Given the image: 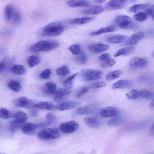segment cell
<instances>
[{
    "instance_id": "cell-1",
    "label": "cell",
    "mask_w": 154,
    "mask_h": 154,
    "mask_svg": "<svg viewBox=\"0 0 154 154\" xmlns=\"http://www.w3.org/2000/svg\"><path fill=\"white\" fill-rule=\"evenodd\" d=\"M59 45V43L56 41L41 40L31 46L30 49L33 51H48L57 48Z\"/></svg>"
},
{
    "instance_id": "cell-2",
    "label": "cell",
    "mask_w": 154,
    "mask_h": 154,
    "mask_svg": "<svg viewBox=\"0 0 154 154\" xmlns=\"http://www.w3.org/2000/svg\"><path fill=\"white\" fill-rule=\"evenodd\" d=\"M64 28L60 22L51 23L43 28V34L50 36H57L61 35L64 31Z\"/></svg>"
},
{
    "instance_id": "cell-3",
    "label": "cell",
    "mask_w": 154,
    "mask_h": 154,
    "mask_svg": "<svg viewBox=\"0 0 154 154\" xmlns=\"http://www.w3.org/2000/svg\"><path fill=\"white\" fill-rule=\"evenodd\" d=\"M38 137L41 139L45 140L54 139L61 137L59 129L56 128H51L42 130L38 132Z\"/></svg>"
},
{
    "instance_id": "cell-4",
    "label": "cell",
    "mask_w": 154,
    "mask_h": 154,
    "mask_svg": "<svg viewBox=\"0 0 154 154\" xmlns=\"http://www.w3.org/2000/svg\"><path fill=\"white\" fill-rule=\"evenodd\" d=\"M103 73L101 70L96 69H88L83 71L82 76L83 79L87 81H91L101 79Z\"/></svg>"
},
{
    "instance_id": "cell-5",
    "label": "cell",
    "mask_w": 154,
    "mask_h": 154,
    "mask_svg": "<svg viewBox=\"0 0 154 154\" xmlns=\"http://www.w3.org/2000/svg\"><path fill=\"white\" fill-rule=\"evenodd\" d=\"M79 125L75 121H70L61 123L59 128L60 130L65 134L72 133L79 128Z\"/></svg>"
},
{
    "instance_id": "cell-6",
    "label": "cell",
    "mask_w": 154,
    "mask_h": 154,
    "mask_svg": "<svg viewBox=\"0 0 154 154\" xmlns=\"http://www.w3.org/2000/svg\"><path fill=\"white\" fill-rule=\"evenodd\" d=\"M116 22L117 24L122 28L128 29L132 26V19L127 16L123 15L118 17Z\"/></svg>"
},
{
    "instance_id": "cell-7",
    "label": "cell",
    "mask_w": 154,
    "mask_h": 154,
    "mask_svg": "<svg viewBox=\"0 0 154 154\" xmlns=\"http://www.w3.org/2000/svg\"><path fill=\"white\" fill-rule=\"evenodd\" d=\"M148 64L147 60L143 58L135 57L130 59L128 62L129 65L138 67H143L146 66Z\"/></svg>"
},
{
    "instance_id": "cell-8",
    "label": "cell",
    "mask_w": 154,
    "mask_h": 154,
    "mask_svg": "<svg viewBox=\"0 0 154 154\" xmlns=\"http://www.w3.org/2000/svg\"><path fill=\"white\" fill-rule=\"evenodd\" d=\"M126 2L124 0H111L106 4L105 7L108 10L121 9Z\"/></svg>"
},
{
    "instance_id": "cell-9",
    "label": "cell",
    "mask_w": 154,
    "mask_h": 154,
    "mask_svg": "<svg viewBox=\"0 0 154 154\" xmlns=\"http://www.w3.org/2000/svg\"><path fill=\"white\" fill-rule=\"evenodd\" d=\"M119 110L116 108L108 106L103 109L100 112V116L104 117H110L118 115Z\"/></svg>"
},
{
    "instance_id": "cell-10",
    "label": "cell",
    "mask_w": 154,
    "mask_h": 154,
    "mask_svg": "<svg viewBox=\"0 0 154 154\" xmlns=\"http://www.w3.org/2000/svg\"><path fill=\"white\" fill-rule=\"evenodd\" d=\"M144 33L139 32L131 35L127 39L125 43L127 45H133L137 44L144 37Z\"/></svg>"
},
{
    "instance_id": "cell-11",
    "label": "cell",
    "mask_w": 154,
    "mask_h": 154,
    "mask_svg": "<svg viewBox=\"0 0 154 154\" xmlns=\"http://www.w3.org/2000/svg\"><path fill=\"white\" fill-rule=\"evenodd\" d=\"M79 103L75 101H68L63 102L55 106L56 109L63 111L74 108L79 105Z\"/></svg>"
},
{
    "instance_id": "cell-12",
    "label": "cell",
    "mask_w": 154,
    "mask_h": 154,
    "mask_svg": "<svg viewBox=\"0 0 154 154\" xmlns=\"http://www.w3.org/2000/svg\"><path fill=\"white\" fill-rule=\"evenodd\" d=\"M88 48L92 51L100 53L108 50L109 49V46L106 44L97 43L90 45Z\"/></svg>"
},
{
    "instance_id": "cell-13",
    "label": "cell",
    "mask_w": 154,
    "mask_h": 154,
    "mask_svg": "<svg viewBox=\"0 0 154 154\" xmlns=\"http://www.w3.org/2000/svg\"><path fill=\"white\" fill-rule=\"evenodd\" d=\"M67 5L71 8L85 7L89 6L90 3L86 0H69L67 2Z\"/></svg>"
},
{
    "instance_id": "cell-14",
    "label": "cell",
    "mask_w": 154,
    "mask_h": 154,
    "mask_svg": "<svg viewBox=\"0 0 154 154\" xmlns=\"http://www.w3.org/2000/svg\"><path fill=\"white\" fill-rule=\"evenodd\" d=\"M105 10L103 7L100 5H95L87 9L83 10L82 13L85 14H97L101 13Z\"/></svg>"
},
{
    "instance_id": "cell-15",
    "label": "cell",
    "mask_w": 154,
    "mask_h": 154,
    "mask_svg": "<svg viewBox=\"0 0 154 154\" xmlns=\"http://www.w3.org/2000/svg\"><path fill=\"white\" fill-rule=\"evenodd\" d=\"M126 36L118 34L109 36L106 39V41L110 43L116 44L124 42L127 40Z\"/></svg>"
},
{
    "instance_id": "cell-16",
    "label": "cell",
    "mask_w": 154,
    "mask_h": 154,
    "mask_svg": "<svg viewBox=\"0 0 154 154\" xmlns=\"http://www.w3.org/2000/svg\"><path fill=\"white\" fill-rule=\"evenodd\" d=\"M17 106L25 108H29L32 106V102L28 98L24 97H22L18 99L15 102Z\"/></svg>"
},
{
    "instance_id": "cell-17",
    "label": "cell",
    "mask_w": 154,
    "mask_h": 154,
    "mask_svg": "<svg viewBox=\"0 0 154 154\" xmlns=\"http://www.w3.org/2000/svg\"><path fill=\"white\" fill-rule=\"evenodd\" d=\"M15 10L11 5L8 4L6 5L5 9L4 15L7 21L11 22Z\"/></svg>"
},
{
    "instance_id": "cell-18",
    "label": "cell",
    "mask_w": 154,
    "mask_h": 154,
    "mask_svg": "<svg viewBox=\"0 0 154 154\" xmlns=\"http://www.w3.org/2000/svg\"><path fill=\"white\" fill-rule=\"evenodd\" d=\"M94 17H85L74 19L70 21L72 24L82 25L89 23L93 20Z\"/></svg>"
},
{
    "instance_id": "cell-19",
    "label": "cell",
    "mask_w": 154,
    "mask_h": 154,
    "mask_svg": "<svg viewBox=\"0 0 154 154\" xmlns=\"http://www.w3.org/2000/svg\"><path fill=\"white\" fill-rule=\"evenodd\" d=\"M131 84L129 81L125 79H121L112 85L113 89L126 88L131 87Z\"/></svg>"
},
{
    "instance_id": "cell-20",
    "label": "cell",
    "mask_w": 154,
    "mask_h": 154,
    "mask_svg": "<svg viewBox=\"0 0 154 154\" xmlns=\"http://www.w3.org/2000/svg\"><path fill=\"white\" fill-rule=\"evenodd\" d=\"M20 128L24 133L29 134L36 130L37 128V126L35 124L32 123H22Z\"/></svg>"
},
{
    "instance_id": "cell-21",
    "label": "cell",
    "mask_w": 154,
    "mask_h": 154,
    "mask_svg": "<svg viewBox=\"0 0 154 154\" xmlns=\"http://www.w3.org/2000/svg\"><path fill=\"white\" fill-rule=\"evenodd\" d=\"M84 121L88 126L92 128L98 127L100 124L97 119L92 117L85 118L84 119Z\"/></svg>"
},
{
    "instance_id": "cell-22",
    "label": "cell",
    "mask_w": 154,
    "mask_h": 154,
    "mask_svg": "<svg viewBox=\"0 0 154 154\" xmlns=\"http://www.w3.org/2000/svg\"><path fill=\"white\" fill-rule=\"evenodd\" d=\"M116 27L113 26L102 27L97 31L91 32V35L93 36L98 35L105 33L114 32L116 30Z\"/></svg>"
},
{
    "instance_id": "cell-23",
    "label": "cell",
    "mask_w": 154,
    "mask_h": 154,
    "mask_svg": "<svg viewBox=\"0 0 154 154\" xmlns=\"http://www.w3.org/2000/svg\"><path fill=\"white\" fill-rule=\"evenodd\" d=\"M134 47L130 46L122 48L117 51L114 54L115 57L121 55H127L131 54L134 50Z\"/></svg>"
},
{
    "instance_id": "cell-24",
    "label": "cell",
    "mask_w": 154,
    "mask_h": 154,
    "mask_svg": "<svg viewBox=\"0 0 154 154\" xmlns=\"http://www.w3.org/2000/svg\"><path fill=\"white\" fill-rule=\"evenodd\" d=\"M107 122L108 125L111 126H118L122 123L123 119V118L117 115L112 117Z\"/></svg>"
},
{
    "instance_id": "cell-25",
    "label": "cell",
    "mask_w": 154,
    "mask_h": 154,
    "mask_svg": "<svg viewBox=\"0 0 154 154\" xmlns=\"http://www.w3.org/2000/svg\"><path fill=\"white\" fill-rule=\"evenodd\" d=\"M35 108L41 109L50 110L53 109L54 106L51 102L49 101L42 102L33 105Z\"/></svg>"
},
{
    "instance_id": "cell-26",
    "label": "cell",
    "mask_w": 154,
    "mask_h": 154,
    "mask_svg": "<svg viewBox=\"0 0 154 154\" xmlns=\"http://www.w3.org/2000/svg\"><path fill=\"white\" fill-rule=\"evenodd\" d=\"M11 71L17 75H22L26 72V69L22 65H15L12 66Z\"/></svg>"
},
{
    "instance_id": "cell-27",
    "label": "cell",
    "mask_w": 154,
    "mask_h": 154,
    "mask_svg": "<svg viewBox=\"0 0 154 154\" xmlns=\"http://www.w3.org/2000/svg\"><path fill=\"white\" fill-rule=\"evenodd\" d=\"M75 55V59L76 62L79 64L83 65L87 61V56L84 52L80 51Z\"/></svg>"
},
{
    "instance_id": "cell-28",
    "label": "cell",
    "mask_w": 154,
    "mask_h": 154,
    "mask_svg": "<svg viewBox=\"0 0 154 154\" xmlns=\"http://www.w3.org/2000/svg\"><path fill=\"white\" fill-rule=\"evenodd\" d=\"M22 123L15 119L11 121L9 126V130L10 132L14 134L21 127Z\"/></svg>"
},
{
    "instance_id": "cell-29",
    "label": "cell",
    "mask_w": 154,
    "mask_h": 154,
    "mask_svg": "<svg viewBox=\"0 0 154 154\" xmlns=\"http://www.w3.org/2000/svg\"><path fill=\"white\" fill-rule=\"evenodd\" d=\"M148 8V6L147 4H135L130 7L129 10L131 12L135 13L140 10L147 9Z\"/></svg>"
},
{
    "instance_id": "cell-30",
    "label": "cell",
    "mask_w": 154,
    "mask_h": 154,
    "mask_svg": "<svg viewBox=\"0 0 154 154\" xmlns=\"http://www.w3.org/2000/svg\"><path fill=\"white\" fill-rule=\"evenodd\" d=\"M122 73L121 71L115 70L110 72L106 75V79L107 80H111L119 77Z\"/></svg>"
},
{
    "instance_id": "cell-31",
    "label": "cell",
    "mask_w": 154,
    "mask_h": 154,
    "mask_svg": "<svg viewBox=\"0 0 154 154\" xmlns=\"http://www.w3.org/2000/svg\"><path fill=\"white\" fill-rule=\"evenodd\" d=\"M9 88L13 91L19 92L21 90V87L20 83L15 80H11L8 84Z\"/></svg>"
},
{
    "instance_id": "cell-32",
    "label": "cell",
    "mask_w": 154,
    "mask_h": 154,
    "mask_svg": "<svg viewBox=\"0 0 154 154\" xmlns=\"http://www.w3.org/2000/svg\"><path fill=\"white\" fill-rule=\"evenodd\" d=\"M15 119L19 122L23 123L27 119V115L23 112L19 111L17 112L14 116Z\"/></svg>"
},
{
    "instance_id": "cell-33",
    "label": "cell",
    "mask_w": 154,
    "mask_h": 154,
    "mask_svg": "<svg viewBox=\"0 0 154 154\" xmlns=\"http://www.w3.org/2000/svg\"><path fill=\"white\" fill-rule=\"evenodd\" d=\"M78 74L75 73L68 77L64 82L63 86L69 89L72 88L73 86V81Z\"/></svg>"
},
{
    "instance_id": "cell-34",
    "label": "cell",
    "mask_w": 154,
    "mask_h": 154,
    "mask_svg": "<svg viewBox=\"0 0 154 154\" xmlns=\"http://www.w3.org/2000/svg\"><path fill=\"white\" fill-rule=\"evenodd\" d=\"M126 95L128 99L134 100L140 97V91L133 89L127 93Z\"/></svg>"
},
{
    "instance_id": "cell-35",
    "label": "cell",
    "mask_w": 154,
    "mask_h": 154,
    "mask_svg": "<svg viewBox=\"0 0 154 154\" xmlns=\"http://www.w3.org/2000/svg\"><path fill=\"white\" fill-rule=\"evenodd\" d=\"M46 89L44 90L47 93L50 94L55 93L56 89V86L52 82H48L45 85Z\"/></svg>"
},
{
    "instance_id": "cell-36",
    "label": "cell",
    "mask_w": 154,
    "mask_h": 154,
    "mask_svg": "<svg viewBox=\"0 0 154 154\" xmlns=\"http://www.w3.org/2000/svg\"><path fill=\"white\" fill-rule=\"evenodd\" d=\"M27 62L29 66L30 67H33L38 65L40 62L39 58L35 55L29 56L27 60Z\"/></svg>"
},
{
    "instance_id": "cell-37",
    "label": "cell",
    "mask_w": 154,
    "mask_h": 154,
    "mask_svg": "<svg viewBox=\"0 0 154 154\" xmlns=\"http://www.w3.org/2000/svg\"><path fill=\"white\" fill-rule=\"evenodd\" d=\"M92 111L89 106H85L79 108L77 110V113L81 115H89L91 113Z\"/></svg>"
},
{
    "instance_id": "cell-38",
    "label": "cell",
    "mask_w": 154,
    "mask_h": 154,
    "mask_svg": "<svg viewBox=\"0 0 154 154\" xmlns=\"http://www.w3.org/2000/svg\"><path fill=\"white\" fill-rule=\"evenodd\" d=\"M56 72L59 75H65L70 73V70L67 66H63L57 68Z\"/></svg>"
},
{
    "instance_id": "cell-39",
    "label": "cell",
    "mask_w": 154,
    "mask_h": 154,
    "mask_svg": "<svg viewBox=\"0 0 154 154\" xmlns=\"http://www.w3.org/2000/svg\"><path fill=\"white\" fill-rule=\"evenodd\" d=\"M21 20L22 16L20 13L16 9L11 22L15 25H17L20 23Z\"/></svg>"
},
{
    "instance_id": "cell-40",
    "label": "cell",
    "mask_w": 154,
    "mask_h": 154,
    "mask_svg": "<svg viewBox=\"0 0 154 154\" xmlns=\"http://www.w3.org/2000/svg\"><path fill=\"white\" fill-rule=\"evenodd\" d=\"M13 116L12 112L5 108L0 109V118L7 119L11 118Z\"/></svg>"
},
{
    "instance_id": "cell-41",
    "label": "cell",
    "mask_w": 154,
    "mask_h": 154,
    "mask_svg": "<svg viewBox=\"0 0 154 154\" xmlns=\"http://www.w3.org/2000/svg\"><path fill=\"white\" fill-rule=\"evenodd\" d=\"M71 91L66 88H61L58 89L55 93V96H65L71 93Z\"/></svg>"
},
{
    "instance_id": "cell-42",
    "label": "cell",
    "mask_w": 154,
    "mask_h": 154,
    "mask_svg": "<svg viewBox=\"0 0 154 154\" xmlns=\"http://www.w3.org/2000/svg\"><path fill=\"white\" fill-rule=\"evenodd\" d=\"M140 97L143 98L148 99H151L153 98V94L150 91L143 90L140 91Z\"/></svg>"
},
{
    "instance_id": "cell-43",
    "label": "cell",
    "mask_w": 154,
    "mask_h": 154,
    "mask_svg": "<svg viewBox=\"0 0 154 154\" xmlns=\"http://www.w3.org/2000/svg\"><path fill=\"white\" fill-rule=\"evenodd\" d=\"M147 17L146 13L140 12L134 14L133 16L134 18L136 20L139 21H144Z\"/></svg>"
},
{
    "instance_id": "cell-44",
    "label": "cell",
    "mask_w": 154,
    "mask_h": 154,
    "mask_svg": "<svg viewBox=\"0 0 154 154\" xmlns=\"http://www.w3.org/2000/svg\"><path fill=\"white\" fill-rule=\"evenodd\" d=\"M81 46L79 44H75L71 45L68 48L72 53L76 55L81 51Z\"/></svg>"
},
{
    "instance_id": "cell-45",
    "label": "cell",
    "mask_w": 154,
    "mask_h": 154,
    "mask_svg": "<svg viewBox=\"0 0 154 154\" xmlns=\"http://www.w3.org/2000/svg\"><path fill=\"white\" fill-rule=\"evenodd\" d=\"M51 74V71L50 69H46L39 74V77L42 79H48L50 78Z\"/></svg>"
},
{
    "instance_id": "cell-46",
    "label": "cell",
    "mask_w": 154,
    "mask_h": 154,
    "mask_svg": "<svg viewBox=\"0 0 154 154\" xmlns=\"http://www.w3.org/2000/svg\"><path fill=\"white\" fill-rule=\"evenodd\" d=\"M116 63V61L115 60L110 59L108 60L104 61L101 64V66L104 68L110 67L113 66Z\"/></svg>"
},
{
    "instance_id": "cell-47",
    "label": "cell",
    "mask_w": 154,
    "mask_h": 154,
    "mask_svg": "<svg viewBox=\"0 0 154 154\" xmlns=\"http://www.w3.org/2000/svg\"><path fill=\"white\" fill-rule=\"evenodd\" d=\"M46 119L47 121L51 123H53L56 121V117L53 114L49 113L46 115Z\"/></svg>"
},
{
    "instance_id": "cell-48",
    "label": "cell",
    "mask_w": 154,
    "mask_h": 154,
    "mask_svg": "<svg viewBox=\"0 0 154 154\" xmlns=\"http://www.w3.org/2000/svg\"><path fill=\"white\" fill-rule=\"evenodd\" d=\"M106 83L103 82H98L92 84L91 86L92 89H96L102 88L106 85Z\"/></svg>"
},
{
    "instance_id": "cell-49",
    "label": "cell",
    "mask_w": 154,
    "mask_h": 154,
    "mask_svg": "<svg viewBox=\"0 0 154 154\" xmlns=\"http://www.w3.org/2000/svg\"><path fill=\"white\" fill-rule=\"evenodd\" d=\"M89 90V88L88 87H85L82 89L77 94L76 97L79 98L84 94L87 93Z\"/></svg>"
},
{
    "instance_id": "cell-50",
    "label": "cell",
    "mask_w": 154,
    "mask_h": 154,
    "mask_svg": "<svg viewBox=\"0 0 154 154\" xmlns=\"http://www.w3.org/2000/svg\"><path fill=\"white\" fill-rule=\"evenodd\" d=\"M54 100L56 102L63 103L66 102L67 99L65 96H54L53 97Z\"/></svg>"
},
{
    "instance_id": "cell-51",
    "label": "cell",
    "mask_w": 154,
    "mask_h": 154,
    "mask_svg": "<svg viewBox=\"0 0 154 154\" xmlns=\"http://www.w3.org/2000/svg\"><path fill=\"white\" fill-rule=\"evenodd\" d=\"M110 55L107 53H104L101 54L99 57L100 60L103 61H106L110 59Z\"/></svg>"
},
{
    "instance_id": "cell-52",
    "label": "cell",
    "mask_w": 154,
    "mask_h": 154,
    "mask_svg": "<svg viewBox=\"0 0 154 154\" xmlns=\"http://www.w3.org/2000/svg\"><path fill=\"white\" fill-rule=\"evenodd\" d=\"M7 66L5 60L4 59L0 63V74L5 70Z\"/></svg>"
},
{
    "instance_id": "cell-53",
    "label": "cell",
    "mask_w": 154,
    "mask_h": 154,
    "mask_svg": "<svg viewBox=\"0 0 154 154\" xmlns=\"http://www.w3.org/2000/svg\"><path fill=\"white\" fill-rule=\"evenodd\" d=\"M146 12L152 17L153 19H154V7L153 5L148 7L146 9Z\"/></svg>"
},
{
    "instance_id": "cell-54",
    "label": "cell",
    "mask_w": 154,
    "mask_h": 154,
    "mask_svg": "<svg viewBox=\"0 0 154 154\" xmlns=\"http://www.w3.org/2000/svg\"><path fill=\"white\" fill-rule=\"evenodd\" d=\"M51 125V123L49 122H45L41 123H40L38 125L39 127L40 128H44L49 126Z\"/></svg>"
},
{
    "instance_id": "cell-55",
    "label": "cell",
    "mask_w": 154,
    "mask_h": 154,
    "mask_svg": "<svg viewBox=\"0 0 154 154\" xmlns=\"http://www.w3.org/2000/svg\"><path fill=\"white\" fill-rule=\"evenodd\" d=\"M6 51V50L4 48L0 47V56L4 54Z\"/></svg>"
},
{
    "instance_id": "cell-56",
    "label": "cell",
    "mask_w": 154,
    "mask_h": 154,
    "mask_svg": "<svg viewBox=\"0 0 154 154\" xmlns=\"http://www.w3.org/2000/svg\"><path fill=\"white\" fill-rule=\"evenodd\" d=\"M31 114L32 116L36 117L37 115V111L35 109H33L31 111Z\"/></svg>"
},
{
    "instance_id": "cell-57",
    "label": "cell",
    "mask_w": 154,
    "mask_h": 154,
    "mask_svg": "<svg viewBox=\"0 0 154 154\" xmlns=\"http://www.w3.org/2000/svg\"><path fill=\"white\" fill-rule=\"evenodd\" d=\"M150 135L154 137V124H153L152 126L149 131Z\"/></svg>"
},
{
    "instance_id": "cell-58",
    "label": "cell",
    "mask_w": 154,
    "mask_h": 154,
    "mask_svg": "<svg viewBox=\"0 0 154 154\" xmlns=\"http://www.w3.org/2000/svg\"><path fill=\"white\" fill-rule=\"evenodd\" d=\"M106 0H95V1L99 4H101L105 2Z\"/></svg>"
},
{
    "instance_id": "cell-59",
    "label": "cell",
    "mask_w": 154,
    "mask_h": 154,
    "mask_svg": "<svg viewBox=\"0 0 154 154\" xmlns=\"http://www.w3.org/2000/svg\"><path fill=\"white\" fill-rule=\"evenodd\" d=\"M149 107L151 108L154 107V100H153L149 104Z\"/></svg>"
},
{
    "instance_id": "cell-60",
    "label": "cell",
    "mask_w": 154,
    "mask_h": 154,
    "mask_svg": "<svg viewBox=\"0 0 154 154\" xmlns=\"http://www.w3.org/2000/svg\"><path fill=\"white\" fill-rule=\"evenodd\" d=\"M125 2H126L128 0H124ZM132 1L134 0H131Z\"/></svg>"
}]
</instances>
